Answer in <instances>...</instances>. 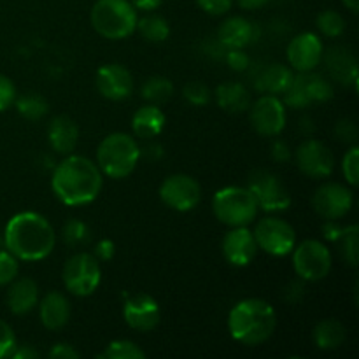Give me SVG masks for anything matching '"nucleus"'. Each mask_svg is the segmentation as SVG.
Segmentation results:
<instances>
[{"mask_svg":"<svg viewBox=\"0 0 359 359\" xmlns=\"http://www.w3.org/2000/svg\"><path fill=\"white\" fill-rule=\"evenodd\" d=\"M339 219H326L325 226H323V233H325V238L326 241H332L335 242L337 237L340 235V231H342L344 226H340L339 223H337Z\"/></svg>","mask_w":359,"mask_h":359,"instance_id":"obj_47","label":"nucleus"},{"mask_svg":"<svg viewBox=\"0 0 359 359\" xmlns=\"http://www.w3.org/2000/svg\"><path fill=\"white\" fill-rule=\"evenodd\" d=\"M224 60H226L228 67L235 72H245L251 67V58L242 49H226Z\"/></svg>","mask_w":359,"mask_h":359,"instance_id":"obj_40","label":"nucleus"},{"mask_svg":"<svg viewBox=\"0 0 359 359\" xmlns=\"http://www.w3.org/2000/svg\"><path fill=\"white\" fill-rule=\"evenodd\" d=\"M102 280L100 262L90 252H77L63 266V284L76 297H90Z\"/></svg>","mask_w":359,"mask_h":359,"instance_id":"obj_7","label":"nucleus"},{"mask_svg":"<svg viewBox=\"0 0 359 359\" xmlns=\"http://www.w3.org/2000/svg\"><path fill=\"white\" fill-rule=\"evenodd\" d=\"M48 140L56 153L70 154L79 142V126L69 116H56L48 126Z\"/></svg>","mask_w":359,"mask_h":359,"instance_id":"obj_24","label":"nucleus"},{"mask_svg":"<svg viewBox=\"0 0 359 359\" xmlns=\"http://www.w3.org/2000/svg\"><path fill=\"white\" fill-rule=\"evenodd\" d=\"M16 97V86H14L13 81L4 76V74H0V112L14 105Z\"/></svg>","mask_w":359,"mask_h":359,"instance_id":"obj_41","label":"nucleus"},{"mask_svg":"<svg viewBox=\"0 0 359 359\" xmlns=\"http://www.w3.org/2000/svg\"><path fill=\"white\" fill-rule=\"evenodd\" d=\"M6 249V241H4V233H0V251Z\"/></svg>","mask_w":359,"mask_h":359,"instance_id":"obj_54","label":"nucleus"},{"mask_svg":"<svg viewBox=\"0 0 359 359\" xmlns=\"http://www.w3.org/2000/svg\"><path fill=\"white\" fill-rule=\"evenodd\" d=\"M238 6L244 7V9H259L262 6H265L269 0H237Z\"/></svg>","mask_w":359,"mask_h":359,"instance_id":"obj_51","label":"nucleus"},{"mask_svg":"<svg viewBox=\"0 0 359 359\" xmlns=\"http://www.w3.org/2000/svg\"><path fill=\"white\" fill-rule=\"evenodd\" d=\"M100 359H144L146 353L132 340H114L98 354Z\"/></svg>","mask_w":359,"mask_h":359,"instance_id":"obj_33","label":"nucleus"},{"mask_svg":"<svg viewBox=\"0 0 359 359\" xmlns=\"http://www.w3.org/2000/svg\"><path fill=\"white\" fill-rule=\"evenodd\" d=\"M300 172L312 179L328 177L335 167V158L325 142L316 139L305 140L294 153Z\"/></svg>","mask_w":359,"mask_h":359,"instance_id":"obj_14","label":"nucleus"},{"mask_svg":"<svg viewBox=\"0 0 359 359\" xmlns=\"http://www.w3.org/2000/svg\"><path fill=\"white\" fill-rule=\"evenodd\" d=\"M163 126V111L154 104H147L139 107L132 118V130L140 139H153V137L160 135Z\"/></svg>","mask_w":359,"mask_h":359,"instance_id":"obj_26","label":"nucleus"},{"mask_svg":"<svg viewBox=\"0 0 359 359\" xmlns=\"http://www.w3.org/2000/svg\"><path fill=\"white\" fill-rule=\"evenodd\" d=\"M293 69L283 65V63H272V65L263 67L256 74L255 88L262 93L276 95L277 97V95H283L290 88V84L293 83Z\"/></svg>","mask_w":359,"mask_h":359,"instance_id":"obj_25","label":"nucleus"},{"mask_svg":"<svg viewBox=\"0 0 359 359\" xmlns=\"http://www.w3.org/2000/svg\"><path fill=\"white\" fill-rule=\"evenodd\" d=\"M172 93H174V84H172L170 79L161 76L149 77L142 84V90H140V95H142L144 100L154 105L165 104L172 97Z\"/></svg>","mask_w":359,"mask_h":359,"instance_id":"obj_30","label":"nucleus"},{"mask_svg":"<svg viewBox=\"0 0 359 359\" xmlns=\"http://www.w3.org/2000/svg\"><path fill=\"white\" fill-rule=\"evenodd\" d=\"M333 97V86L328 79L311 72H298L283 93V104L293 109H304L311 104H323Z\"/></svg>","mask_w":359,"mask_h":359,"instance_id":"obj_8","label":"nucleus"},{"mask_svg":"<svg viewBox=\"0 0 359 359\" xmlns=\"http://www.w3.org/2000/svg\"><path fill=\"white\" fill-rule=\"evenodd\" d=\"M11 358H14V359H34V358H39V353L32 346H23V347L16 346V349L13 351Z\"/></svg>","mask_w":359,"mask_h":359,"instance_id":"obj_48","label":"nucleus"},{"mask_svg":"<svg viewBox=\"0 0 359 359\" xmlns=\"http://www.w3.org/2000/svg\"><path fill=\"white\" fill-rule=\"evenodd\" d=\"M248 189L255 196L259 209L265 212H280L291 205L290 189L279 175L269 170H256L249 175Z\"/></svg>","mask_w":359,"mask_h":359,"instance_id":"obj_10","label":"nucleus"},{"mask_svg":"<svg viewBox=\"0 0 359 359\" xmlns=\"http://www.w3.org/2000/svg\"><path fill=\"white\" fill-rule=\"evenodd\" d=\"M39 304V286L34 279H14L7 291V307L13 314L23 316L34 311Z\"/></svg>","mask_w":359,"mask_h":359,"instance_id":"obj_23","label":"nucleus"},{"mask_svg":"<svg viewBox=\"0 0 359 359\" xmlns=\"http://www.w3.org/2000/svg\"><path fill=\"white\" fill-rule=\"evenodd\" d=\"M258 35V28L245 18H228L217 30V41L226 49H244Z\"/></svg>","mask_w":359,"mask_h":359,"instance_id":"obj_20","label":"nucleus"},{"mask_svg":"<svg viewBox=\"0 0 359 359\" xmlns=\"http://www.w3.org/2000/svg\"><path fill=\"white\" fill-rule=\"evenodd\" d=\"M287 62L297 72H311L323 58V42L312 32L297 35L287 46Z\"/></svg>","mask_w":359,"mask_h":359,"instance_id":"obj_17","label":"nucleus"},{"mask_svg":"<svg viewBox=\"0 0 359 359\" xmlns=\"http://www.w3.org/2000/svg\"><path fill=\"white\" fill-rule=\"evenodd\" d=\"M20 259L11 255L7 249L0 251V286H7L13 283L20 272Z\"/></svg>","mask_w":359,"mask_h":359,"instance_id":"obj_36","label":"nucleus"},{"mask_svg":"<svg viewBox=\"0 0 359 359\" xmlns=\"http://www.w3.org/2000/svg\"><path fill=\"white\" fill-rule=\"evenodd\" d=\"M223 255L230 265L248 266L258 255V244L248 226H233L223 238Z\"/></svg>","mask_w":359,"mask_h":359,"instance_id":"obj_19","label":"nucleus"},{"mask_svg":"<svg viewBox=\"0 0 359 359\" xmlns=\"http://www.w3.org/2000/svg\"><path fill=\"white\" fill-rule=\"evenodd\" d=\"M342 172L346 175V181L351 186H358L359 182V147L353 146L346 153L342 160Z\"/></svg>","mask_w":359,"mask_h":359,"instance_id":"obj_38","label":"nucleus"},{"mask_svg":"<svg viewBox=\"0 0 359 359\" xmlns=\"http://www.w3.org/2000/svg\"><path fill=\"white\" fill-rule=\"evenodd\" d=\"M316 23H318L319 32L330 39L340 37L344 34V30H346V21H344V18L337 11L332 9L323 11L318 16V20H316Z\"/></svg>","mask_w":359,"mask_h":359,"instance_id":"obj_35","label":"nucleus"},{"mask_svg":"<svg viewBox=\"0 0 359 359\" xmlns=\"http://www.w3.org/2000/svg\"><path fill=\"white\" fill-rule=\"evenodd\" d=\"M300 130L305 133V135H311L316 130V125L312 123L311 118H302L300 119Z\"/></svg>","mask_w":359,"mask_h":359,"instance_id":"obj_52","label":"nucleus"},{"mask_svg":"<svg viewBox=\"0 0 359 359\" xmlns=\"http://www.w3.org/2000/svg\"><path fill=\"white\" fill-rule=\"evenodd\" d=\"M277 316L272 305L259 298H248L235 305L228 316V332L244 346H259L276 332Z\"/></svg>","mask_w":359,"mask_h":359,"instance_id":"obj_3","label":"nucleus"},{"mask_svg":"<svg viewBox=\"0 0 359 359\" xmlns=\"http://www.w3.org/2000/svg\"><path fill=\"white\" fill-rule=\"evenodd\" d=\"M161 202L172 210L177 212H188L193 210L202 200V189L200 184L188 174L168 175L160 186Z\"/></svg>","mask_w":359,"mask_h":359,"instance_id":"obj_12","label":"nucleus"},{"mask_svg":"<svg viewBox=\"0 0 359 359\" xmlns=\"http://www.w3.org/2000/svg\"><path fill=\"white\" fill-rule=\"evenodd\" d=\"M328 72L337 83L346 86H356L358 83V63L353 53L346 48H332L325 56Z\"/></svg>","mask_w":359,"mask_h":359,"instance_id":"obj_22","label":"nucleus"},{"mask_svg":"<svg viewBox=\"0 0 359 359\" xmlns=\"http://www.w3.org/2000/svg\"><path fill=\"white\" fill-rule=\"evenodd\" d=\"M137 30L149 42H163L170 35V27H168L167 20L156 16V14H149V16H144L142 20L137 21Z\"/></svg>","mask_w":359,"mask_h":359,"instance_id":"obj_32","label":"nucleus"},{"mask_svg":"<svg viewBox=\"0 0 359 359\" xmlns=\"http://www.w3.org/2000/svg\"><path fill=\"white\" fill-rule=\"evenodd\" d=\"M140 160V147L128 133H111L97 149V165L111 179H125L135 170Z\"/></svg>","mask_w":359,"mask_h":359,"instance_id":"obj_4","label":"nucleus"},{"mask_svg":"<svg viewBox=\"0 0 359 359\" xmlns=\"http://www.w3.org/2000/svg\"><path fill=\"white\" fill-rule=\"evenodd\" d=\"M62 238L69 248H79V245H84L90 242L91 231L84 221L72 217V219H69L63 224Z\"/></svg>","mask_w":359,"mask_h":359,"instance_id":"obj_34","label":"nucleus"},{"mask_svg":"<svg viewBox=\"0 0 359 359\" xmlns=\"http://www.w3.org/2000/svg\"><path fill=\"white\" fill-rule=\"evenodd\" d=\"M102 184H104V174L98 165L93 163L90 158L77 156V154L63 158L56 165L51 177V188L56 198L70 207L93 202L100 195Z\"/></svg>","mask_w":359,"mask_h":359,"instance_id":"obj_1","label":"nucleus"},{"mask_svg":"<svg viewBox=\"0 0 359 359\" xmlns=\"http://www.w3.org/2000/svg\"><path fill=\"white\" fill-rule=\"evenodd\" d=\"M251 125L259 135H279L286 126V107L276 95H263L251 107Z\"/></svg>","mask_w":359,"mask_h":359,"instance_id":"obj_13","label":"nucleus"},{"mask_svg":"<svg viewBox=\"0 0 359 359\" xmlns=\"http://www.w3.org/2000/svg\"><path fill=\"white\" fill-rule=\"evenodd\" d=\"M161 154H163V147H161L160 144H149V146H146L144 149H140V156H147L151 158V160H158Z\"/></svg>","mask_w":359,"mask_h":359,"instance_id":"obj_50","label":"nucleus"},{"mask_svg":"<svg viewBox=\"0 0 359 359\" xmlns=\"http://www.w3.org/2000/svg\"><path fill=\"white\" fill-rule=\"evenodd\" d=\"M342 4L347 7V9L353 11V13H358L359 0H342Z\"/></svg>","mask_w":359,"mask_h":359,"instance_id":"obj_53","label":"nucleus"},{"mask_svg":"<svg viewBox=\"0 0 359 359\" xmlns=\"http://www.w3.org/2000/svg\"><path fill=\"white\" fill-rule=\"evenodd\" d=\"M16 337L13 328L4 319H0V359L11 358L13 351L16 349Z\"/></svg>","mask_w":359,"mask_h":359,"instance_id":"obj_39","label":"nucleus"},{"mask_svg":"<svg viewBox=\"0 0 359 359\" xmlns=\"http://www.w3.org/2000/svg\"><path fill=\"white\" fill-rule=\"evenodd\" d=\"M335 137L340 142H356L358 139V126L356 123L351 121V119H340L335 125Z\"/></svg>","mask_w":359,"mask_h":359,"instance_id":"obj_42","label":"nucleus"},{"mask_svg":"<svg viewBox=\"0 0 359 359\" xmlns=\"http://www.w3.org/2000/svg\"><path fill=\"white\" fill-rule=\"evenodd\" d=\"M14 105H16L18 112H20L25 119H30V121L42 119L49 111L48 100H46L42 95L34 93V91L21 95V97H16Z\"/></svg>","mask_w":359,"mask_h":359,"instance_id":"obj_29","label":"nucleus"},{"mask_svg":"<svg viewBox=\"0 0 359 359\" xmlns=\"http://www.w3.org/2000/svg\"><path fill=\"white\" fill-rule=\"evenodd\" d=\"M291 252H293L294 272L302 280L316 283L325 279L332 270V252L323 242L309 238L294 245Z\"/></svg>","mask_w":359,"mask_h":359,"instance_id":"obj_9","label":"nucleus"},{"mask_svg":"<svg viewBox=\"0 0 359 359\" xmlns=\"http://www.w3.org/2000/svg\"><path fill=\"white\" fill-rule=\"evenodd\" d=\"M6 249L20 262H41L55 249L56 233L44 216L20 212L9 219L4 230Z\"/></svg>","mask_w":359,"mask_h":359,"instance_id":"obj_2","label":"nucleus"},{"mask_svg":"<svg viewBox=\"0 0 359 359\" xmlns=\"http://www.w3.org/2000/svg\"><path fill=\"white\" fill-rule=\"evenodd\" d=\"M91 25L102 37L119 41L137 28V11L130 0H98L91 9Z\"/></svg>","mask_w":359,"mask_h":359,"instance_id":"obj_5","label":"nucleus"},{"mask_svg":"<svg viewBox=\"0 0 359 359\" xmlns=\"http://www.w3.org/2000/svg\"><path fill=\"white\" fill-rule=\"evenodd\" d=\"M216 100L223 111L238 114L249 109L251 95L242 83H223L217 86Z\"/></svg>","mask_w":359,"mask_h":359,"instance_id":"obj_27","label":"nucleus"},{"mask_svg":"<svg viewBox=\"0 0 359 359\" xmlns=\"http://www.w3.org/2000/svg\"><path fill=\"white\" fill-rule=\"evenodd\" d=\"M346 342V328L335 319H325L314 328V344L323 351H335Z\"/></svg>","mask_w":359,"mask_h":359,"instance_id":"obj_28","label":"nucleus"},{"mask_svg":"<svg viewBox=\"0 0 359 359\" xmlns=\"http://www.w3.org/2000/svg\"><path fill=\"white\" fill-rule=\"evenodd\" d=\"M126 325L137 332H151L160 325L161 309L153 297L146 293L133 294L126 298L123 307Z\"/></svg>","mask_w":359,"mask_h":359,"instance_id":"obj_16","label":"nucleus"},{"mask_svg":"<svg viewBox=\"0 0 359 359\" xmlns=\"http://www.w3.org/2000/svg\"><path fill=\"white\" fill-rule=\"evenodd\" d=\"M114 252H116V245L112 241L104 238V241L95 244L93 256L98 259V262H111V259L114 258Z\"/></svg>","mask_w":359,"mask_h":359,"instance_id":"obj_44","label":"nucleus"},{"mask_svg":"<svg viewBox=\"0 0 359 359\" xmlns=\"http://www.w3.org/2000/svg\"><path fill=\"white\" fill-rule=\"evenodd\" d=\"M182 97L186 98V102L196 107H202V105L209 104L210 102V90L207 84L198 83V81H193L188 83L182 90Z\"/></svg>","mask_w":359,"mask_h":359,"instance_id":"obj_37","label":"nucleus"},{"mask_svg":"<svg viewBox=\"0 0 359 359\" xmlns=\"http://www.w3.org/2000/svg\"><path fill=\"white\" fill-rule=\"evenodd\" d=\"M359 228L356 224H351V226H344L340 235L337 237L335 244L339 248L342 258L349 263L351 266H358L359 259Z\"/></svg>","mask_w":359,"mask_h":359,"instance_id":"obj_31","label":"nucleus"},{"mask_svg":"<svg viewBox=\"0 0 359 359\" xmlns=\"http://www.w3.org/2000/svg\"><path fill=\"white\" fill-rule=\"evenodd\" d=\"M270 154L279 163H286V161L291 160V149L284 140H276L272 144V147H270Z\"/></svg>","mask_w":359,"mask_h":359,"instance_id":"obj_46","label":"nucleus"},{"mask_svg":"<svg viewBox=\"0 0 359 359\" xmlns=\"http://www.w3.org/2000/svg\"><path fill=\"white\" fill-rule=\"evenodd\" d=\"M214 216L226 226H249L258 216V203L248 188L228 186L212 198Z\"/></svg>","mask_w":359,"mask_h":359,"instance_id":"obj_6","label":"nucleus"},{"mask_svg":"<svg viewBox=\"0 0 359 359\" xmlns=\"http://www.w3.org/2000/svg\"><path fill=\"white\" fill-rule=\"evenodd\" d=\"M196 4H198L205 13L212 14V16H221V14L228 13V11L231 9L233 0H196Z\"/></svg>","mask_w":359,"mask_h":359,"instance_id":"obj_43","label":"nucleus"},{"mask_svg":"<svg viewBox=\"0 0 359 359\" xmlns=\"http://www.w3.org/2000/svg\"><path fill=\"white\" fill-rule=\"evenodd\" d=\"M130 2H132V6L135 7V9L154 11L161 6V2H163V0H130Z\"/></svg>","mask_w":359,"mask_h":359,"instance_id":"obj_49","label":"nucleus"},{"mask_svg":"<svg viewBox=\"0 0 359 359\" xmlns=\"http://www.w3.org/2000/svg\"><path fill=\"white\" fill-rule=\"evenodd\" d=\"M353 191L339 182H326L314 193L312 205L325 219H340L353 209Z\"/></svg>","mask_w":359,"mask_h":359,"instance_id":"obj_15","label":"nucleus"},{"mask_svg":"<svg viewBox=\"0 0 359 359\" xmlns=\"http://www.w3.org/2000/svg\"><path fill=\"white\" fill-rule=\"evenodd\" d=\"M79 356V351H76L72 346H69V344H56V346L49 351V358L53 359H77Z\"/></svg>","mask_w":359,"mask_h":359,"instance_id":"obj_45","label":"nucleus"},{"mask_svg":"<svg viewBox=\"0 0 359 359\" xmlns=\"http://www.w3.org/2000/svg\"><path fill=\"white\" fill-rule=\"evenodd\" d=\"M252 235H255L258 249L272 256H277V258L291 255V251L297 245L294 228L287 221L280 219V217H263L256 224Z\"/></svg>","mask_w":359,"mask_h":359,"instance_id":"obj_11","label":"nucleus"},{"mask_svg":"<svg viewBox=\"0 0 359 359\" xmlns=\"http://www.w3.org/2000/svg\"><path fill=\"white\" fill-rule=\"evenodd\" d=\"M97 90L107 100H125L133 91V77L128 69L119 63H107L97 72Z\"/></svg>","mask_w":359,"mask_h":359,"instance_id":"obj_18","label":"nucleus"},{"mask_svg":"<svg viewBox=\"0 0 359 359\" xmlns=\"http://www.w3.org/2000/svg\"><path fill=\"white\" fill-rule=\"evenodd\" d=\"M39 318L44 328L56 332L62 330L70 319V304L65 294L51 291L39 302Z\"/></svg>","mask_w":359,"mask_h":359,"instance_id":"obj_21","label":"nucleus"}]
</instances>
